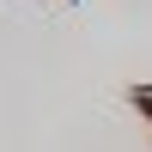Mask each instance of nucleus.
<instances>
[{"instance_id":"1","label":"nucleus","mask_w":152,"mask_h":152,"mask_svg":"<svg viewBox=\"0 0 152 152\" xmlns=\"http://www.w3.org/2000/svg\"><path fill=\"white\" fill-rule=\"evenodd\" d=\"M134 104H140V110H146V116H152V91H134Z\"/></svg>"}]
</instances>
